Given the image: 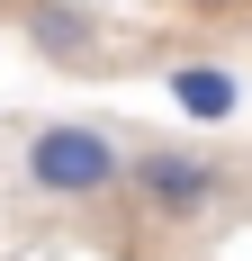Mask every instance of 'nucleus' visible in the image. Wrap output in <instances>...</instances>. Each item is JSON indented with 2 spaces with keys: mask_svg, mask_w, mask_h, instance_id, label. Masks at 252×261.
I'll list each match as a JSON object with an SVG mask.
<instances>
[{
  "mask_svg": "<svg viewBox=\"0 0 252 261\" xmlns=\"http://www.w3.org/2000/svg\"><path fill=\"white\" fill-rule=\"evenodd\" d=\"M180 9H207V18H216V9H234V0H180Z\"/></svg>",
  "mask_w": 252,
  "mask_h": 261,
  "instance_id": "5",
  "label": "nucleus"
},
{
  "mask_svg": "<svg viewBox=\"0 0 252 261\" xmlns=\"http://www.w3.org/2000/svg\"><path fill=\"white\" fill-rule=\"evenodd\" d=\"M162 90H171V108L198 117V126H225L234 108H243V72H234V63H171Z\"/></svg>",
  "mask_w": 252,
  "mask_h": 261,
  "instance_id": "4",
  "label": "nucleus"
},
{
  "mask_svg": "<svg viewBox=\"0 0 252 261\" xmlns=\"http://www.w3.org/2000/svg\"><path fill=\"white\" fill-rule=\"evenodd\" d=\"M126 180H135V198H144L162 225H189V216H207L216 207V162L207 153H180V144H135L126 153Z\"/></svg>",
  "mask_w": 252,
  "mask_h": 261,
  "instance_id": "2",
  "label": "nucleus"
},
{
  "mask_svg": "<svg viewBox=\"0 0 252 261\" xmlns=\"http://www.w3.org/2000/svg\"><path fill=\"white\" fill-rule=\"evenodd\" d=\"M27 189H45V198H108L126 180V153L108 144V126H81V117H54V126L27 135L18 153Z\"/></svg>",
  "mask_w": 252,
  "mask_h": 261,
  "instance_id": "1",
  "label": "nucleus"
},
{
  "mask_svg": "<svg viewBox=\"0 0 252 261\" xmlns=\"http://www.w3.org/2000/svg\"><path fill=\"white\" fill-rule=\"evenodd\" d=\"M27 45H36V63H90L99 54V9L90 0H36L27 9Z\"/></svg>",
  "mask_w": 252,
  "mask_h": 261,
  "instance_id": "3",
  "label": "nucleus"
},
{
  "mask_svg": "<svg viewBox=\"0 0 252 261\" xmlns=\"http://www.w3.org/2000/svg\"><path fill=\"white\" fill-rule=\"evenodd\" d=\"M0 9H18V0H0Z\"/></svg>",
  "mask_w": 252,
  "mask_h": 261,
  "instance_id": "6",
  "label": "nucleus"
}]
</instances>
